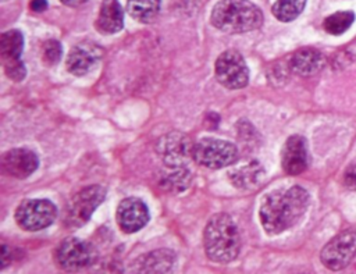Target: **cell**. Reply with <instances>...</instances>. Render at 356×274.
Listing matches in <instances>:
<instances>
[{"instance_id": "6da1fadb", "label": "cell", "mask_w": 356, "mask_h": 274, "mask_svg": "<svg viewBox=\"0 0 356 274\" xmlns=\"http://www.w3.org/2000/svg\"><path fill=\"white\" fill-rule=\"evenodd\" d=\"M309 202V192L299 185L270 192L264 196L259 211L264 231L275 235L289 229L303 217Z\"/></svg>"}, {"instance_id": "7a4b0ae2", "label": "cell", "mask_w": 356, "mask_h": 274, "mask_svg": "<svg viewBox=\"0 0 356 274\" xmlns=\"http://www.w3.org/2000/svg\"><path fill=\"white\" fill-rule=\"evenodd\" d=\"M203 245L210 260L232 261L241 250V235L232 217L225 213L214 214L206 224Z\"/></svg>"}, {"instance_id": "3957f363", "label": "cell", "mask_w": 356, "mask_h": 274, "mask_svg": "<svg viewBox=\"0 0 356 274\" xmlns=\"http://www.w3.org/2000/svg\"><path fill=\"white\" fill-rule=\"evenodd\" d=\"M210 21L225 33H245L261 25L263 14L249 0H220L211 10Z\"/></svg>"}, {"instance_id": "277c9868", "label": "cell", "mask_w": 356, "mask_h": 274, "mask_svg": "<svg viewBox=\"0 0 356 274\" xmlns=\"http://www.w3.org/2000/svg\"><path fill=\"white\" fill-rule=\"evenodd\" d=\"M106 189L102 185H90L72 196L65 207L64 223L67 227L78 228L89 221L93 211L103 203Z\"/></svg>"}, {"instance_id": "5b68a950", "label": "cell", "mask_w": 356, "mask_h": 274, "mask_svg": "<svg viewBox=\"0 0 356 274\" xmlns=\"http://www.w3.org/2000/svg\"><path fill=\"white\" fill-rule=\"evenodd\" d=\"M236 159V146L224 139L203 138L193 146V160L207 168H222L234 164Z\"/></svg>"}, {"instance_id": "8992f818", "label": "cell", "mask_w": 356, "mask_h": 274, "mask_svg": "<svg viewBox=\"0 0 356 274\" xmlns=\"http://www.w3.org/2000/svg\"><path fill=\"white\" fill-rule=\"evenodd\" d=\"M96 256L97 253L93 245L76 236L65 238L56 249V261L67 271H81L90 267Z\"/></svg>"}, {"instance_id": "52a82bcc", "label": "cell", "mask_w": 356, "mask_h": 274, "mask_svg": "<svg viewBox=\"0 0 356 274\" xmlns=\"http://www.w3.org/2000/svg\"><path fill=\"white\" fill-rule=\"evenodd\" d=\"M57 217V207L47 199H26L15 210L17 224L26 231L49 227Z\"/></svg>"}, {"instance_id": "ba28073f", "label": "cell", "mask_w": 356, "mask_h": 274, "mask_svg": "<svg viewBox=\"0 0 356 274\" xmlns=\"http://www.w3.org/2000/svg\"><path fill=\"white\" fill-rule=\"evenodd\" d=\"M356 256V228H348L334 236L321 250V263L334 271L345 268Z\"/></svg>"}, {"instance_id": "9c48e42d", "label": "cell", "mask_w": 356, "mask_h": 274, "mask_svg": "<svg viewBox=\"0 0 356 274\" xmlns=\"http://www.w3.org/2000/svg\"><path fill=\"white\" fill-rule=\"evenodd\" d=\"M216 78L227 89H241L249 82V68L238 50L222 51L216 61Z\"/></svg>"}, {"instance_id": "30bf717a", "label": "cell", "mask_w": 356, "mask_h": 274, "mask_svg": "<svg viewBox=\"0 0 356 274\" xmlns=\"http://www.w3.org/2000/svg\"><path fill=\"white\" fill-rule=\"evenodd\" d=\"M193 146L185 134L170 132L159 139L156 150L167 167H186L193 159Z\"/></svg>"}, {"instance_id": "8fae6325", "label": "cell", "mask_w": 356, "mask_h": 274, "mask_svg": "<svg viewBox=\"0 0 356 274\" xmlns=\"http://www.w3.org/2000/svg\"><path fill=\"white\" fill-rule=\"evenodd\" d=\"M115 217L120 229L125 234H132L147 224L149 210L140 199L127 198L120 202Z\"/></svg>"}, {"instance_id": "7c38bea8", "label": "cell", "mask_w": 356, "mask_h": 274, "mask_svg": "<svg viewBox=\"0 0 356 274\" xmlns=\"http://www.w3.org/2000/svg\"><path fill=\"white\" fill-rule=\"evenodd\" d=\"M281 164L286 174L298 175L303 172L309 166L307 142L300 135L289 136L281 152Z\"/></svg>"}, {"instance_id": "4fadbf2b", "label": "cell", "mask_w": 356, "mask_h": 274, "mask_svg": "<svg viewBox=\"0 0 356 274\" xmlns=\"http://www.w3.org/2000/svg\"><path fill=\"white\" fill-rule=\"evenodd\" d=\"M39 166V159L35 152L24 147L11 149L1 157V167L6 174L24 179L33 174Z\"/></svg>"}, {"instance_id": "5bb4252c", "label": "cell", "mask_w": 356, "mask_h": 274, "mask_svg": "<svg viewBox=\"0 0 356 274\" xmlns=\"http://www.w3.org/2000/svg\"><path fill=\"white\" fill-rule=\"evenodd\" d=\"M102 57L100 49L92 42H82L75 45L67 56V70L74 75H85L95 68Z\"/></svg>"}, {"instance_id": "9a60e30c", "label": "cell", "mask_w": 356, "mask_h": 274, "mask_svg": "<svg viewBox=\"0 0 356 274\" xmlns=\"http://www.w3.org/2000/svg\"><path fill=\"white\" fill-rule=\"evenodd\" d=\"M324 65L323 54L312 47H303L295 51L289 60L291 70L302 76L318 72Z\"/></svg>"}, {"instance_id": "2e32d148", "label": "cell", "mask_w": 356, "mask_h": 274, "mask_svg": "<svg viewBox=\"0 0 356 274\" xmlns=\"http://www.w3.org/2000/svg\"><path fill=\"white\" fill-rule=\"evenodd\" d=\"M124 26V11L117 0H103L96 19V28L104 33H115Z\"/></svg>"}, {"instance_id": "e0dca14e", "label": "cell", "mask_w": 356, "mask_h": 274, "mask_svg": "<svg viewBox=\"0 0 356 274\" xmlns=\"http://www.w3.org/2000/svg\"><path fill=\"white\" fill-rule=\"evenodd\" d=\"M177 264V256L172 250L157 249L143 255L138 261L140 273H170Z\"/></svg>"}, {"instance_id": "ac0fdd59", "label": "cell", "mask_w": 356, "mask_h": 274, "mask_svg": "<svg viewBox=\"0 0 356 274\" xmlns=\"http://www.w3.org/2000/svg\"><path fill=\"white\" fill-rule=\"evenodd\" d=\"M264 175V170L259 161H250L236 170H234L229 177L232 185L239 189H252L257 186Z\"/></svg>"}, {"instance_id": "d6986e66", "label": "cell", "mask_w": 356, "mask_h": 274, "mask_svg": "<svg viewBox=\"0 0 356 274\" xmlns=\"http://www.w3.org/2000/svg\"><path fill=\"white\" fill-rule=\"evenodd\" d=\"M127 11L138 22L149 24L160 11V0H128Z\"/></svg>"}, {"instance_id": "ffe728a7", "label": "cell", "mask_w": 356, "mask_h": 274, "mask_svg": "<svg viewBox=\"0 0 356 274\" xmlns=\"http://www.w3.org/2000/svg\"><path fill=\"white\" fill-rule=\"evenodd\" d=\"M191 184V172L186 167H167V171L160 177V185L168 192H181Z\"/></svg>"}, {"instance_id": "44dd1931", "label": "cell", "mask_w": 356, "mask_h": 274, "mask_svg": "<svg viewBox=\"0 0 356 274\" xmlns=\"http://www.w3.org/2000/svg\"><path fill=\"white\" fill-rule=\"evenodd\" d=\"M24 49V36L19 31L11 29L1 35L0 38V54L4 61L19 60Z\"/></svg>"}, {"instance_id": "7402d4cb", "label": "cell", "mask_w": 356, "mask_h": 274, "mask_svg": "<svg viewBox=\"0 0 356 274\" xmlns=\"http://www.w3.org/2000/svg\"><path fill=\"white\" fill-rule=\"evenodd\" d=\"M306 6V0H277L273 4V14L281 22H289L298 18Z\"/></svg>"}, {"instance_id": "603a6c76", "label": "cell", "mask_w": 356, "mask_h": 274, "mask_svg": "<svg viewBox=\"0 0 356 274\" xmlns=\"http://www.w3.org/2000/svg\"><path fill=\"white\" fill-rule=\"evenodd\" d=\"M355 21L353 11H337L324 19V29L330 35H342Z\"/></svg>"}, {"instance_id": "cb8c5ba5", "label": "cell", "mask_w": 356, "mask_h": 274, "mask_svg": "<svg viewBox=\"0 0 356 274\" xmlns=\"http://www.w3.org/2000/svg\"><path fill=\"white\" fill-rule=\"evenodd\" d=\"M61 56H63V47H61L60 42H57L54 39H50L44 43V46H43V60L49 65H53V64L58 63Z\"/></svg>"}, {"instance_id": "d4e9b609", "label": "cell", "mask_w": 356, "mask_h": 274, "mask_svg": "<svg viewBox=\"0 0 356 274\" xmlns=\"http://www.w3.org/2000/svg\"><path fill=\"white\" fill-rule=\"evenodd\" d=\"M4 71L7 74V76L13 81H22L26 75V70L24 63L19 60H10V61H4Z\"/></svg>"}, {"instance_id": "484cf974", "label": "cell", "mask_w": 356, "mask_h": 274, "mask_svg": "<svg viewBox=\"0 0 356 274\" xmlns=\"http://www.w3.org/2000/svg\"><path fill=\"white\" fill-rule=\"evenodd\" d=\"M343 184L348 189L356 191V164H350L343 174Z\"/></svg>"}, {"instance_id": "4316f807", "label": "cell", "mask_w": 356, "mask_h": 274, "mask_svg": "<svg viewBox=\"0 0 356 274\" xmlns=\"http://www.w3.org/2000/svg\"><path fill=\"white\" fill-rule=\"evenodd\" d=\"M31 10L35 13H43L47 8V1L46 0H32L31 1Z\"/></svg>"}, {"instance_id": "83f0119b", "label": "cell", "mask_w": 356, "mask_h": 274, "mask_svg": "<svg viewBox=\"0 0 356 274\" xmlns=\"http://www.w3.org/2000/svg\"><path fill=\"white\" fill-rule=\"evenodd\" d=\"M63 4H65V6H70V7H78V6H81V4H83V3H86L88 0H60Z\"/></svg>"}]
</instances>
